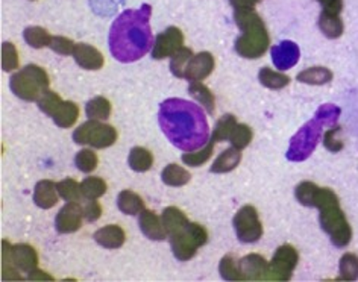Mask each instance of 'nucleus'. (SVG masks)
<instances>
[{
	"instance_id": "nucleus-49",
	"label": "nucleus",
	"mask_w": 358,
	"mask_h": 282,
	"mask_svg": "<svg viewBox=\"0 0 358 282\" xmlns=\"http://www.w3.org/2000/svg\"><path fill=\"white\" fill-rule=\"evenodd\" d=\"M83 208L84 218L87 222H96V220L102 216V207L99 202H96V199H88V202Z\"/></svg>"
},
{
	"instance_id": "nucleus-44",
	"label": "nucleus",
	"mask_w": 358,
	"mask_h": 282,
	"mask_svg": "<svg viewBox=\"0 0 358 282\" xmlns=\"http://www.w3.org/2000/svg\"><path fill=\"white\" fill-rule=\"evenodd\" d=\"M61 103H62V101H61L59 96H58L57 93L50 91V90H48V91L44 93V94L41 96V98L37 101L38 108H40L44 114H46V116H49V117L55 116V112H57L58 108L61 107Z\"/></svg>"
},
{
	"instance_id": "nucleus-12",
	"label": "nucleus",
	"mask_w": 358,
	"mask_h": 282,
	"mask_svg": "<svg viewBox=\"0 0 358 282\" xmlns=\"http://www.w3.org/2000/svg\"><path fill=\"white\" fill-rule=\"evenodd\" d=\"M184 44V34L179 28L170 26L164 32L157 35L154 47H152V58L154 59H164L172 57L175 52L182 47Z\"/></svg>"
},
{
	"instance_id": "nucleus-5",
	"label": "nucleus",
	"mask_w": 358,
	"mask_h": 282,
	"mask_svg": "<svg viewBox=\"0 0 358 282\" xmlns=\"http://www.w3.org/2000/svg\"><path fill=\"white\" fill-rule=\"evenodd\" d=\"M170 237V246L178 261L192 260L199 248L208 242V232L199 223H187L181 231Z\"/></svg>"
},
{
	"instance_id": "nucleus-46",
	"label": "nucleus",
	"mask_w": 358,
	"mask_h": 282,
	"mask_svg": "<svg viewBox=\"0 0 358 282\" xmlns=\"http://www.w3.org/2000/svg\"><path fill=\"white\" fill-rule=\"evenodd\" d=\"M340 114H342V110H340L337 105L325 103L316 111V117L324 123L325 126H334L340 117Z\"/></svg>"
},
{
	"instance_id": "nucleus-10",
	"label": "nucleus",
	"mask_w": 358,
	"mask_h": 282,
	"mask_svg": "<svg viewBox=\"0 0 358 282\" xmlns=\"http://www.w3.org/2000/svg\"><path fill=\"white\" fill-rule=\"evenodd\" d=\"M299 255L292 244H282L276 249L272 262L268 264V278L267 281H290L293 272L298 266Z\"/></svg>"
},
{
	"instance_id": "nucleus-2",
	"label": "nucleus",
	"mask_w": 358,
	"mask_h": 282,
	"mask_svg": "<svg viewBox=\"0 0 358 282\" xmlns=\"http://www.w3.org/2000/svg\"><path fill=\"white\" fill-rule=\"evenodd\" d=\"M150 14V5L145 3L140 10L123 11L111 24L110 50L120 63H136L154 47Z\"/></svg>"
},
{
	"instance_id": "nucleus-37",
	"label": "nucleus",
	"mask_w": 358,
	"mask_h": 282,
	"mask_svg": "<svg viewBox=\"0 0 358 282\" xmlns=\"http://www.w3.org/2000/svg\"><path fill=\"white\" fill-rule=\"evenodd\" d=\"M58 195L67 202H78L84 198L83 185L78 184L75 179H64L57 184Z\"/></svg>"
},
{
	"instance_id": "nucleus-1",
	"label": "nucleus",
	"mask_w": 358,
	"mask_h": 282,
	"mask_svg": "<svg viewBox=\"0 0 358 282\" xmlns=\"http://www.w3.org/2000/svg\"><path fill=\"white\" fill-rule=\"evenodd\" d=\"M158 121L161 131L175 147L193 152L210 141V126L199 105L172 98L159 105Z\"/></svg>"
},
{
	"instance_id": "nucleus-14",
	"label": "nucleus",
	"mask_w": 358,
	"mask_h": 282,
	"mask_svg": "<svg viewBox=\"0 0 358 282\" xmlns=\"http://www.w3.org/2000/svg\"><path fill=\"white\" fill-rule=\"evenodd\" d=\"M238 270L243 281H267L268 262L258 253H250L238 261Z\"/></svg>"
},
{
	"instance_id": "nucleus-7",
	"label": "nucleus",
	"mask_w": 358,
	"mask_h": 282,
	"mask_svg": "<svg viewBox=\"0 0 358 282\" xmlns=\"http://www.w3.org/2000/svg\"><path fill=\"white\" fill-rule=\"evenodd\" d=\"M324 126V123H322L316 116L315 119L306 123V125H303L290 140L289 151L285 154L287 160L293 163L306 161L307 158L315 152V149L320 141L322 128Z\"/></svg>"
},
{
	"instance_id": "nucleus-42",
	"label": "nucleus",
	"mask_w": 358,
	"mask_h": 282,
	"mask_svg": "<svg viewBox=\"0 0 358 282\" xmlns=\"http://www.w3.org/2000/svg\"><path fill=\"white\" fill-rule=\"evenodd\" d=\"M97 164H99V158H97L93 151H90V149H83L75 156V165L83 173L94 172Z\"/></svg>"
},
{
	"instance_id": "nucleus-19",
	"label": "nucleus",
	"mask_w": 358,
	"mask_h": 282,
	"mask_svg": "<svg viewBox=\"0 0 358 282\" xmlns=\"http://www.w3.org/2000/svg\"><path fill=\"white\" fill-rule=\"evenodd\" d=\"M93 237L96 243L105 249H119L127 240V235L119 225H108L97 229Z\"/></svg>"
},
{
	"instance_id": "nucleus-40",
	"label": "nucleus",
	"mask_w": 358,
	"mask_h": 282,
	"mask_svg": "<svg viewBox=\"0 0 358 282\" xmlns=\"http://www.w3.org/2000/svg\"><path fill=\"white\" fill-rule=\"evenodd\" d=\"M254 134H252V129H250L246 123H237L236 128L232 129L231 132V137L228 141H231V144L237 147V149H245L250 144V141H252Z\"/></svg>"
},
{
	"instance_id": "nucleus-30",
	"label": "nucleus",
	"mask_w": 358,
	"mask_h": 282,
	"mask_svg": "<svg viewBox=\"0 0 358 282\" xmlns=\"http://www.w3.org/2000/svg\"><path fill=\"white\" fill-rule=\"evenodd\" d=\"M79 117V108L75 102L67 101L62 102L61 107L58 108V111L53 116V121L57 123L59 128H71L78 121Z\"/></svg>"
},
{
	"instance_id": "nucleus-25",
	"label": "nucleus",
	"mask_w": 358,
	"mask_h": 282,
	"mask_svg": "<svg viewBox=\"0 0 358 282\" xmlns=\"http://www.w3.org/2000/svg\"><path fill=\"white\" fill-rule=\"evenodd\" d=\"M161 220H163L167 235H172L178 231H181V229L189 223V218H187V216L182 213V211L176 207H167L163 211Z\"/></svg>"
},
{
	"instance_id": "nucleus-21",
	"label": "nucleus",
	"mask_w": 358,
	"mask_h": 282,
	"mask_svg": "<svg viewBox=\"0 0 358 282\" xmlns=\"http://www.w3.org/2000/svg\"><path fill=\"white\" fill-rule=\"evenodd\" d=\"M11 255L15 266L26 273L35 270L38 266V253L29 244L20 243L13 246Z\"/></svg>"
},
{
	"instance_id": "nucleus-17",
	"label": "nucleus",
	"mask_w": 358,
	"mask_h": 282,
	"mask_svg": "<svg viewBox=\"0 0 358 282\" xmlns=\"http://www.w3.org/2000/svg\"><path fill=\"white\" fill-rule=\"evenodd\" d=\"M138 226L141 232L145 234L149 240L161 242L167 237L166 228L163 225V220H161L154 211L150 209H143L138 217Z\"/></svg>"
},
{
	"instance_id": "nucleus-3",
	"label": "nucleus",
	"mask_w": 358,
	"mask_h": 282,
	"mask_svg": "<svg viewBox=\"0 0 358 282\" xmlns=\"http://www.w3.org/2000/svg\"><path fill=\"white\" fill-rule=\"evenodd\" d=\"M234 20L241 31V35L236 40V52L241 58L257 59L266 54L268 49L271 37L264 22L255 10L234 11Z\"/></svg>"
},
{
	"instance_id": "nucleus-26",
	"label": "nucleus",
	"mask_w": 358,
	"mask_h": 282,
	"mask_svg": "<svg viewBox=\"0 0 358 282\" xmlns=\"http://www.w3.org/2000/svg\"><path fill=\"white\" fill-rule=\"evenodd\" d=\"M161 179L169 187H184V185L190 182L192 175L181 165L169 164L164 167L163 173H161Z\"/></svg>"
},
{
	"instance_id": "nucleus-47",
	"label": "nucleus",
	"mask_w": 358,
	"mask_h": 282,
	"mask_svg": "<svg viewBox=\"0 0 358 282\" xmlns=\"http://www.w3.org/2000/svg\"><path fill=\"white\" fill-rule=\"evenodd\" d=\"M340 132H342V126H334V128L331 126V129L325 132L324 146L328 149L329 152L337 154L343 149V146H345L343 141H342V138L338 137Z\"/></svg>"
},
{
	"instance_id": "nucleus-11",
	"label": "nucleus",
	"mask_w": 358,
	"mask_h": 282,
	"mask_svg": "<svg viewBox=\"0 0 358 282\" xmlns=\"http://www.w3.org/2000/svg\"><path fill=\"white\" fill-rule=\"evenodd\" d=\"M294 196L296 200L303 207H311V208H324L329 204H334V202H340L336 193L329 188H320L315 182L303 181L301 182L296 190H294Z\"/></svg>"
},
{
	"instance_id": "nucleus-36",
	"label": "nucleus",
	"mask_w": 358,
	"mask_h": 282,
	"mask_svg": "<svg viewBox=\"0 0 358 282\" xmlns=\"http://www.w3.org/2000/svg\"><path fill=\"white\" fill-rule=\"evenodd\" d=\"M214 143H216V141H214V140L211 138L207 144H205V146L201 147V149H198V151L184 154V155H182V161H184L187 165H190V167H201V165H203L205 163H207V161L210 160L211 155H213Z\"/></svg>"
},
{
	"instance_id": "nucleus-32",
	"label": "nucleus",
	"mask_w": 358,
	"mask_h": 282,
	"mask_svg": "<svg viewBox=\"0 0 358 282\" xmlns=\"http://www.w3.org/2000/svg\"><path fill=\"white\" fill-rule=\"evenodd\" d=\"M258 79H259V84L264 85L266 88H271V90H281V88L287 87L290 84V77L287 75L275 72V70L268 67L259 70Z\"/></svg>"
},
{
	"instance_id": "nucleus-13",
	"label": "nucleus",
	"mask_w": 358,
	"mask_h": 282,
	"mask_svg": "<svg viewBox=\"0 0 358 282\" xmlns=\"http://www.w3.org/2000/svg\"><path fill=\"white\" fill-rule=\"evenodd\" d=\"M84 208L78 202H69L59 209L55 218V228L59 234L76 232L83 225Z\"/></svg>"
},
{
	"instance_id": "nucleus-22",
	"label": "nucleus",
	"mask_w": 358,
	"mask_h": 282,
	"mask_svg": "<svg viewBox=\"0 0 358 282\" xmlns=\"http://www.w3.org/2000/svg\"><path fill=\"white\" fill-rule=\"evenodd\" d=\"M319 28L327 38L336 40L338 37H342V34L345 31V24H343V20L340 19V14L322 11V14L319 15Z\"/></svg>"
},
{
	"instance_id": "nucleus-9",
	"label": "nucleus",
	"mask_w": 358,
	"mask_h": 282,
	"mask_svg": "<svg viewBox=\"0 0 358 282\" xmlns=\"http://www.w3.org/2000/svg\"><path fill=\"white\" fill-rule=\"evenodd\" d=\"M232 225H234L236 235L241 243H255L262 239L263 225L257 208L252 205L241 207L236 213Z\"/></svg>"
},
{
	"instance_id": "nucleus-8",
	"label": "nucleus",
	"mask_w": 358,
	"mask_h": 282,
	"mask_svg": "<svg viewBox=\"0 0 358 282\" xmlns=\"http://www.w3.org/2000/svg\"><path fill=\"white\" fill-rule=\"evenodd\" d=\"M73 141L76 144L92 146L96 149H105L117 141V131L114 126L102 123V120L88 119L73 132Z\"/></svg>"
},
{
	"instance_id": "nucleus-20",
	"label": "nucleus",
	"mask_w": 358,
	"mask_h": 282,
	"mask_svg": "<svg viewBox=\"0 0 358 282\" xmlns=\"http://www.w3.org/2000/svg\"><path fill=\"white\" fill-rule=\"evenodd\" d=\"M58 190L57 184L49 179L37 182L34 190V202L41 209H50L58 204Z\"/></svg>"
},
{
	"instance_id": "nucleus-29",
	"label": "nucleus",
	"mask_w": 358,
	"mask_h": 282,
	"mask_svg": "<svg viewBox=\"0 0 358 282\" xmlns=\"http://www.w3.org/2000/svg\"><path fill=\"white\" fill-rule=\"evenodd\" d=\"M189 93L192 98L196 102H199L210 114H213L214 110H216V99H214V94L211 93L210 88L207 85H203L201 81L190 82Z\"/></svg>"
},
{
	"instance_id": "nucleus-31",
	"label": "nucleus",
	"mask_w": 358,
	"mask_h": 282,
	"mask_svg": "<svg viewBox=\"0 0 358 282\" xmlns=\"http://www.w3.org/2000/svg\"><path fill=\"white\" fill-rule=\"evenodd\" d=\"M111 103L106 98L97 96L85 105V114L88 119L93 120H108L111 116Z\"/></svg>"
},
{
	"instance_id": "nucleus-23",
	"label": "nucleus",
	"mask_w": 358,
	"mask_h": 282,
	"mask_svg": "<svg viewBox=\"0 0 358 282\" xmlns=\"http://www.w3.org/2000/svg\"><path fill=\"white\" fill-rule=\"evenodd\" d=\"M241 161V152L237 147H229L225 152L217 156V160L213 163L211 172L213 173H228L236 169Z\"/></svg>"
},
{
	"instance_id": "nucleus-4",
	"label": "nucleus",
	"mask_w": 358,
	"mask_h": 282,
	"mask_svg": "<svg viewBox=\"0 0 358 282\" xmlns=\"http://www.w3.org/2000/svg\"><path fill=\"white\" fill-rule=\"evenodd\" d=\"M49 85L50 79L48 72L35 64L23 67L10 79L11 91L17 98L26 102L38 101L49 90Z\"/></svg>"
},
{
	"instance_id": "nucleus-33",
	"label": "nucleus",
	"mask_w": 358,
	"mask_h": 282,
	"mask_svg": "<svg viewBox=\"0 0 358 282\" xmlns=\"http://www.w3.org/2000/svg\"><path fill=\"white\" fill-rule=\"evenodd\" d=\"M23 37L24 41L34 49L48 47L50 46L52 41V35L46 29L41 28V26H29V28H26L23 32Z\"/></svg>"
},
{
	"instance_id": "nucleus-41",
	"label": "nucleus",
	"mask_w": 358,
	"mask_h": 282,
	"mask_svg": "<svg viewBox=\"0 0 358 282\" xmlns=\"http://www.w3.org/2000/svg\"><path fill=\"white\" fill-rule=\"evenodd\" d=\"M236 125H237L236 117L232 116V114H227V116H223L216 123V126H214L211 138L216 141V143H217V141H227V140H229L231 132H232V129L236 128Z\"/></svg>"
},
{
	"instance_id": "nucleus-52",
	"label": "nucleus",
	"mask_w": 358,
	"mask_h": 282,
	"mask_svg": "<svg viewBox=\"0 0 358 282\" xmlns=\"http://www.w3.org/2000/svg\"><path fill=\"white\" fill-rule=\"evenodd\" d=\"M28 279H29V281H53V278L49 276L46 272L38 270V269H35V270L29 272V273H28Z\"/></svg>"
},
{
	"instance_id": "nucleus-34",
	"label": "nucleus",
	"mask_w": 358,
	"mask_h": 282,
	"mask_svg": "<svg viewBox=\"0 0 358 282\" xmlns=\"http://www.w3.org/2000/svg\"><path fill=\"white\" fill-rule=\"evenodd\" d=\"M13 246L10 242H2V279L3 281H22V276L17 272V267L13 261Z\"/></svg>"
},
{
	"instance_id": "nucleus-27",
	"label": "nucleus",
	"mask_w": 358,
	"mask_h": 282,
	"mask_svg": "<svg viewBox=\"0 0 358 282\" xmlns=\"http://www.w3.org/2000/svg\"><path fill=\"white\" fill-rule=\"evenodd\" d=\"M296 79L299 82L308 85H325L333 81V72L327 67H311L302 70Z\"/></svg>"
},
{
	"instance_id": "nucleus-39",
	"label": "nucleus",
	"mask_w": 358,
	"mask_h": 282,
	"mask_svg": "<svg viewBox=\"0 0 358 282\" xmlns=\"http://www.w3.org/2000/svg\"><path fill=\"white\" fill-rule=\"evenodd\" d=\"M80 185H83L85 199H99L106 193V182L102 178H97V176L85 178Z\"/></svg>"
},
{
	"instance_id": "nucleus-50",
	"label": "nucleus",
	"mask_w": 358,
	"mask_h": 282,
	"mask_svg": "<svg viewBox=\"0 0 358 282\" xmlns=\"http://www.w3.org/2000/svg\"><path fill=\"white\" fill-rule=\"evenodd\" d=\"M324 8V11H329L334 14H340L343 11V0H317Z\"/></svg>"
},
{
	"instance_id": "nucleus-6",
	"label": "nucleus",
	"mask_w": 358,
	"mask_h": 282,
	"mask_svg": "<svg viewBox=\"0 0 358 282\" xmlns=\"http://www.w3.org/2000/svg\"><path fill=\"white\" fill-rule=\"evenodd\" d=\"M319 222L324 231L329 235L331 242L337 248H345L352 240V228L349 225L345 213L340 208V202H334L320 208Z\"/></svg>"
},
{
	"instance_id": "nucleus-48",
	"label": "nucleus",
	"mask_w": 358,
	"mask_h": 282,
	"mask_svg": "<svg viewBox=\"0 0 358 282\" xmlns=\"http://www.w3.org/2000/svg\"><path fill=\"white\" fill-rule=\"evenodd\" d=\"M49 47L53 52H57L58 55L69 57V55H73L76 44L71 41L70 38H66V37H52Z\"/></svg>"
},
{
	"instance_id": "nucleus-16",
	"label": "nucleus",
	"mask_w": 358,
	"mask_h": 282,
	"mask_svg": "<svg viewBox=\"0 0 358 282\" xmlns=\"http://www.w3.org/2000/svg\"><path fill=\"white\" fill-rule=\"evenodd\" d=\"M214 57L210 54V52H201V54L194 55L189 66H187L185 70V79H189L190 82L194 81H202V79L208 77L213 70H214Z\"/></svg>"
},
{
	"instance_id": "nucleus-51",
	"label": "nucleus",
	"mask_w": 358,
	"mask_h": 282,
	"mask_svg": "<svg viewBox=\"0 0 358 282\" xmlns=\"http://www.w3.org/2000/svg\"><path fill=\"white\" fill-rule=\"evenodd\" d=\"M229 3L234 8V11H245V10H255L254 0H229Z\"/></svg>"
},
{
	"instance_id": "nucleus-35",
	"label": "nucleus",
	"mask_w": 358,
	"mask_h": 282,
	"mask_svg": "<svg viewBox=\"0 0 358 282\" xmlns=\"http://www.w3.org/2000/svg\"><path fill=\"white\" fill-rule=\"evenodd\" d=\"M193 58V52L189 47H181L170 57V72L176 77H185V70Z\"/></svg>"
},
{
	"instance_id": "nucleus-45",
	"label": "nucleus",
	"mask_w": 358,
	"mask_h": 282,
	"mask_svg": "<svg viewBox=\"0 0 358 282\" xmlns=\"http://www.w3.org/2000/svg\"><path fill=\"white\" fill-rule=\"evenodd\" d=\"M19 67V54L13 43L5 41L2 44V68L3 72H14Z\"/></svg>"
},
{
	"instance_id": "nucleus-24",
	"label": "nucleus",
	"mask_w": 358,
	"mask_h": 282,
	"mask_svg": "<svg viewBox=\"0 0 358 282\" xmlns=\"http://www.w3.org/2000/svg\"><path fill=\"white\" fill-rule=\"evenodd\" d=\"M117 207L123 214L128 216H138L145 209V202L131 190H123L117 196Z\"/></svg>"
},
{
	"instance_id": "nucleus-28",
	"label": "nucleus",
	"mask_w": 358,
	"mask_h": 282,
	"mask_svg": "<svg viewBox=\"0 0 358 282\" xmlns=\"http://www.w3.org/2000/svg\"><path fill=\"white\" fill-rule=\"evenodd\" d=\"M128 164L134 172H148L154 165V155L146 147H132L128 156Z\"/></svg>"
},
{
	"instance_id": "nucleus-18",
	"label": "nucleus",
	"mask_w": 358,
	"mask_h": 282,
	"mask_svg": "<svg viewBox=\"0 0 358 282\" xmlns=\"http://www.w3.org/2000/svg\"><path fill=\"white\" fill-rule=\"evenodd\" d=\"M73 58L76 61V64L79 67H83L84 70H99V68H102V66L105 63L103 55L101 54V52L85 43L76 44L75 52H73Z\"/></svg>"
},
{
	"instance_id": "nucleus-15",
	"label": "nucleus",
	"mask_w": 358,
	"mask_h": 282,
	"mask_svg": "<svg viewBox=\"0 0 358 282\" xmlns=\"http://www.w3.org/2000/svg\"><path fill=\"white\" fill-rule=\"evenodd\" d=\"M271 55L273 66L280 70H289L298 64L301 50L296 46V43L293 41H282L276 46H272Z\"/></svg>"
},
{
	"instance_id": "nucleus-53",
	"label": "nucleus",
	"mask_w": 358,
	"mask_h": 282,
	"mask_svg": "<svg viewBox=\"0 0 358 282\" xmlns=\"http://www.w3.org/2000/svg\"><path fill=\"white\" fill-rule=\"evenodd\" d=\"M254 2H255V3H258V2H259V0H254Z\"/></svg>"
},
{
	"instance_id": "nucleus-38",
	"label": "nucleus",
	"mask_w": 358,
	"mask_h": 282,
	"mask_svg": "<svg viewBox=\"0 0 358 282\" xmlns=\"http://www.w3.org/2000/svg\"><path fill=\"white\" fill-rule=\"evenodd\" d=\"M340 281H355L358 278V257L354 253H345L340 258Z\"/></svg>"
},
{
	"instance_id": "nucleus-43",
	"label": "nucleus",
	"mask_w": 358,
	"mask_h": 282,
	"mask_svg": "<svg viewBox=\"0 0 358 282\" xmlns=\"http://www.w3.org/2000/svg\"><path fill=\"white\" fill-rule=\"evenodd\" d=\"M219 272H220V276L225 281H243L241 273L238 270V262L236 264V260L232 255H225V257L220 260Z\"/></svg>"
}]
</instances>
